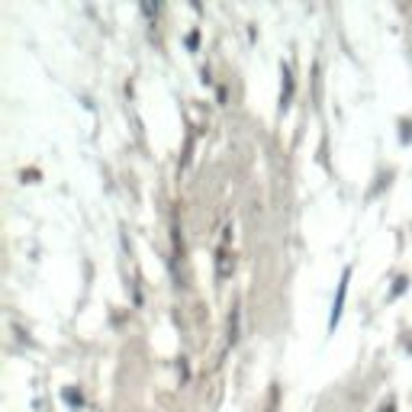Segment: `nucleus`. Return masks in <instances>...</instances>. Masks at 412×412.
Returning a JSON list of instances; mask_svg holds the SVG:
<instances>
[{
	"mask_svg": "<svg viewBox=\"0 0 412 412\" xmlns=\"http://www.w3.org/2000/svg\"><path fill=\"white\" fill-rule=\"evenodd\" d=\"M380 412H396V406L393 403H383V406H380Z\"/></svg>",
	"mask_w": 412,
	"mask_h": 412,
	"instance_id": "2",
	"label": "nucleus"
},
{
	"mask_svg": "<svg viewBox=\"0 0 412 412\" xmlns=\"http://www.w3.org/2000/svg\"><path fill=\"white\" fill-rule=\"evenodd\" d=\"M348 277H351V268H345V274H342L338 296H335V303H332V316H328V328H332V332H335L338 319H342V306H345V296H348Z\"/></svg>",
	"mask_w": 412,
	"mask_h": 412,
	"instance_id": "1",
	"label": "nucleus"
}]
</instances>
